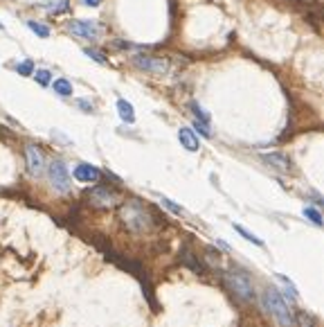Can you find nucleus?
Here are the masks:
<instances>
[{"mask_svg":"<svg viewBox=\"0 0 324 327\" xmlns=\"http://www.w3.org/2000/svg\"><path fill=\"white\" fill-rule=\"evenodd\" d=\"M207 259H210L212 264H218V253H214V248H207Z\"/></svg>","mask_w":324,"mask_h":327,"instance_id":"nucleus-27","label":"nucleus"},{"mask_svg":"<svg viewBox=\"0 0 324 327\" xmlns=\"http://www.w3.org/2000/svg\"><path fill=\"white\" fill-rule=\"evenodd\" d=\"M14 70L18 75H22V77H30V75H34V64L32 61H20V64L14 66Z\"/></svg>","mask_w":324,"mask_h":327,"instance_id":"nucleus-22","label":"nucleus"},{"mask_svg":"<svg viewBox=\"0 0 324 327\" xmlns=\"http://www.w3.org/2000/svg\"><path fill=\"white\" fill-rule=\"evenodd\" d=\"M297 316H300V327H313V316H310V313H304V311H300L297 313Z\"/></svg>","mask_w":324,"mask_h":327,"instance_id":"nucleus-25","label":"nucleus"},{"mask_svg":"<svg viewBox=\"0 0 324 327\" xmlns=\"http://www.w3.org/2000/svg\"><path fill=\"white\" fill-rule=\"evenodd\" d=\"M84 55L88 57V59H92V61H97V64H102V66H106V64H108V57H106V55H102L99 50H94V48H86Z\"/></svg>","mask_w":324,"mask_h":327,"instance_id":"nucleus-19","label":"nucleus"},{"mask_svg":"<svg viewBox=\"0 0 324 327\" xmlns=\"http://www.w3.org/2000/svg\"><path fill=\"white\" fill-rule=\"evenodd\" d=\"M216 246H218V248H220V250H230V246H228V244H225V241H223V239H216Z\"/></svg>","mask_w":324,"mask_h":327,"instance_id":"nucleus-30","label":"nucleus"},{"mask_svg":"<svg viewBox=\"0 0 324 327\" xmlns=\"http://www.w3.org/2000/svg\"><path fill=\"white\" fill-rule=\"evenodd\" d=\"M72 176H74L76 181H81V183H94L99 176H102V172H99L94 165L79 163L74 169H72Z\"/></svg>","mask_w":324,"mask_h":327,"instance_id":"nucleus-10","label":"nucleus"},{"mask_svg":"<svg viewBox=\"0 0 324 327\" xmlns=\"http://www.w3.org/2000/svg\"><path fill=\"white\" fill-rule=\"evenodd\" d=\"M50 10V14H66L68 12V0H56V3H52V5L48 7Z\"/></svg>","mask_w":324,"mask_h":327,"instance_id":"nucleus-24","label":"nucleus"},{"mask_svg":"<svg viewBox=\"0 0 324 327\" xmlns=\"http://www.w3.org/2000/svg\"><path fill=\"white\" fill-rule=\"evenodd\" d=\"M86 194H88V201L94 208H112L117 203V199H120V194L110 185H94Z\"/></svg>","mask_w":324,"mask_h":327,"instance_id":"nucleus-6","label":"nucleus"},{"mask_svg":"<svg viewBox=\"0 0 324 327\" xmlns=\"http://www.w3.org/2000/svg\"><path fill=\"white\" fill-rule=\"evenodd\" d=\"M178 140H180V145H182L187 151H198V147H200L198 136L192 131V129H187V127H182L178 131Z\"/></svg>","mask_w":324,"mask_h":327,"instance_id":"nucleus-12","label":"nucleus"},{"mask_svg":"<svg viewBox=\"0 0 324 327\" xmlns=\"http://www.w3.org/2000/svg\"><path fill=\"white\" fill-rule=\"evenodd\" d=\"M0 30H4V25H2V23H0Z\"/></svg>","mask_w":324,"mask_h":327,"instance_id":"nucleus-31","label":"nucleus"},{"mask_svg":"<svg viewBox=\"0 0 324 327\" xmlns=\"http://www.w3.org/2000/svg\"><path fill=\"white\" fill-rule=\"evenodd\" d=\"M68 30H70V34H74V37H79V39H88V41H94V39L102 34L104 28L97 23V21H81V19H74V21H70Z\"/></svg>","mask_w":324,"mask_h":327,"instance_id":"nucleus-7","label":"nucleus"},{"mask_svg":"<svg viewBox=\"0 0 324 327\" xmlns=\"http://www.w3.org/2000/svg\"><path fill=\"white\" fill-rule=\"evenodd\" d=\"M102 3L104 0H81V5H86V7H99Z\"/></svg>","mask_w":324,"mask_h":327,"instance_id":"nucleus-29","label":"nucleus"},{"mask_svg":"<svg viewBox=\"0 0 324 327\" xmlns=\"http://www.w3.org/2000/svg\"><path fill=\"white\" fill-rule=\"evenodd\" d=\"M133 66L142 73L148 75H166L169 73V61L162 57H151V55H138L133 57Z\"/></svg>","mask_w":324,"mask_h":327,"instance_id":"nucleus-5","label":"nucleus"},{"mask_svg":"<svg viewBox=\"0 0 324 327\" xmlns=\"http://www.w3.org/2000/svg\"><path fill=\"white\" fill-rule=\"evenodd\" d=\"M304 217L310 219L315 226H322V214H320V210L313 208V205H306V208H304Z\"/></svg>","mask_w":324,"mask_h":327,"instance_id":"nucleus-20","label":"nucleus"},{"mask_svg":"<svg viewBox=\"0 0 324 327\" xmlns=\"http://www.w3.org/2000/svg\"><path fill=\"white\" fill-rule=\"evenodd\" d=\"M117 113H120V118L124 120L126 124H133L135 122V111H133V104L126 100H117Z\"/></svg>","mask_w":324,"mask_h":327,"instance_id":"nucleus-14","label":"nucleus"},{"mask_svg":"<svg viewBox=\"0 0 324 327\" xmlns=\"http://www.w3.org/2000/svg\"><path fill=\"white\" fill-rule=\"evenodd\" d=\"M261 304H264V309L270 313V318H272L279 327H295V313L290 311L284 293H279L277 289H272V286L266 289L264 293H261Z\"/></svg>","mask_w":324,"mask_h":327,"instance_id":"nucleus-2","label":"nucleus"},{"mask_svg":"<svg viewBox=\"0 0 324 327\" xmlns=\"http://www.w3.org/2000/svg\"><path fill=\"white\" fill-rule=\"evenodd\" d=\"M189 111L194 113V127H196V131L200 133V136L210 138L212 136V118H210V113H207V111L202 109L198 102H189Z\"/></svg>","mask_w":324,"mask_h":327,"instance_id":"nucleus-8","label":"nucleus"},{"mask_svg":"<svg viewBox=\"0 0 324 327\" xmlns=\"http://www.w3.org/2000/svg\"><path fill=\"white\" fill-rule=\"evenodd\" d=\"M112 48H120V50H128V48H133L128 41H112Z\"/></svg>","mask_w":324,"mask_h":327,"instance_id":"nucleus-28","label":"nucleus"},{"mask_svg":"<svg viewBox=\"0 0 324 327\" xmlns=\"http://www.w3.org/2000/svg\"><path fill=\"white\" fill-rule=\"evenodd\" d=\"M120 221L128 232H146L156 226L153 212L138 199L124 201L120 205Z\"/></svg>","mask_w":324,"mask_h":327,"instance_id":"nucleus-1","label":"nucleus"},{"mask_svg":"<svg viewBox=\"0 0 324 327\" xmlns=\"http://www.w3.org/2000/svg\"><path fill=\"white\" fill-rule=\"evenodd\" d=\"M34 79H36V84H38V86H43V88H48L50 84H52V75H50V70H36Z\"/></svg>","mask_w":324,"mask_h":327,"instance_id":"nucleus-21","label":"nucleus"},{"mask_svg":"<svg viewBox=\"0 0 324 327\" xmlns=\"http://www.w3.org/2000/svg\"><path fill=\"white\" fill-rule=\"evenodd\" d=\"M76 106H79L81 111H86V113H92V111H94L92 102H88V100H76Z\"/></svg>","mask_w":324,"mask_h":327,"instance_id":"nucleus-26","label":"nucleus"},{"mask_svg":"<svg viewBox=\"0 0 324 327\" xmlns=\"http://www.w3.org/2000/svg\"><path fill=\"white\" fill-rule=\"evenodd\" d=\"M180 262H182L184 266L192 268L194 273H205V266L198 262V257H196V255H194L189 248H182V250H180Z\"/></svg>","mask_w":324,"mask_h":327,"instance_id":"nucleus-13","label":"nucleus"},{"mask_svg":"<svg viewBox=\"0 0 324 327\" xmlns=\"http://www.w3.org/2000/svg\"><path fill=\"white\" fill-rule=\"evenodd\" d=\"M25 163H27V172H30L32 176H40V174L45 172L43 151H40L36 145H27L25 147Z\"/></svg>","mask_w":324,"mask_h":327,"instance_id":"nucleus-9","label":"nucleus"},{"mask_svg":"<svg viewBox=\"0 0 324 327\" xmlns=\"http://www.w3.org/2000/svg\"><path fill=\"white\" fill-rule=\"evenodd\" d=\"M261 160H264L266 165H270L272 169L284 172V174L290 169V160H288V156H284V154H264L261 156Z\"/></svg>","mask_w":324,"mask_h":327,"instance_id":"nucleus-11","label":"nucleus"},{"mask_svg":"<svg viewBox=\"0 0 324 327\" xmlns=\"http://www.w3.org/2000/svg\"><path fill=\"white\" fill-rule=\"evenodd\" d=\"M274 277L279 280V284H282L284 293H286L288 298H290V300H297V298H300V293H297V289H295V284H292V280H288V277L282 275V273H277Z\"/></svg>","mask_w":324,"mask_h":327,"instance_id":"nucleus-15","label":"nucleus"},{"mask_svg":"<svg viewBox=\"0 0 324 327\" xmlns=\"http://www.w3.org/2000/svg\"><path fill=\"white\" fill-rule=\"evenodd\" d=\"M160 203L164 205L166 210H169V212H174V214H184V210H182V205H178V203H174V201L171 199H166V196H162L160 199Z\"/></svg>","mask_w":324,"mask_h":327,"instance_id":"nucleus-23","label":"nucleus"},{"mask_svg":"<svg viewBox=\"0 0 324 327\" xmlns=\"http://www.w3.org/2000/svg\"><path fill=\"white\" fill-rule=\"evenodd\" d=\"M50 86L54 88V93H58L61 97H70L72 95V84L68 79H54Z\"/></svg>","mask_w":324,"mask_h":327,"instance_id":"nucleus-16","label":"nucleus"},{"mask_svg":"<svg viewBox=\"0 0 324 327\" xmlns=\"http://www.w3.org/2000/svg\"><path fill=\"white\" fill-rule=\"evenodd\" d=\"M225 284L230 286L234 295H238L241 300H254V284H252L250 275L243 271H228L225 273Z\"/></svg>","mask_w":324,"mask_h":327,"instance_id":"nucleus-3","label":"nucleus"},{"mask_svg":"<svg viewBox=\"0 0 324 327\" xmlns=\"http://www.w3.org/2000/svg\"><path fill=\"white\" fill-rule=\"evenodd\" d=\"M234 230H236V232H238V235H241V237H246L248 241H252V244H256V246H264V241H261V239H259V237H256V235H252L250 230H246V228H243L241 223H234Z\"/></svg>","mask_w":324,"mask_h":327,"instance_id":"nucleus-18","label":"nucleus"},{"mask_svg":"<svg viewBox=\"0 0 324 327\" xmlns=\"http://www.w3.org/2000/svg\"><path fill=\"white\" fill-rule=\"evenodd\" d=\"M27 28H30L38 39H48L50 37V28H48V25H43V23H38V21H30Z\"/></svg>","mask_w":324,"mask_h":327,"instance_id":"nucleus-17","label":"nucleus"},{"mask_svg":"<svg viewBox=\"0 0 324 327\" xmlns=\"http://www.w3.org/2000/svg\"><path fill=\"white\" fill-rule=\"evenodd\" d=\"M48 174H50V183H52L54 190L63 192V194L70 192V172H68V165L63 163L61 158H56V160L50 163Z\"/></svg>","mask_w":324,"mask_h":327,"instance_id":"nucleus-4","label":"nucleus"}]
</instances>
